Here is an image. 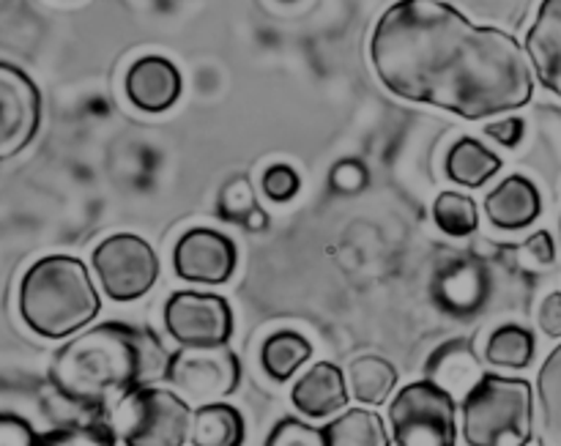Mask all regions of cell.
<instances>
[{"label":"cell","mask_w":561,"mask_h":446,"mask_svg":"<svg viewBox=\"0 0 561 446\" xmlns=\"http://www.w3.org/2000/svg\"><path fill=\"white\" fill-rule=\"evenodd\" d=\"M537 442L561 446V343L537 373Z\"/></svg>","instance_id":"17"},{"label":"cell","mask_w":561,"mask_h":446,"mask_svg":"<svg viewBox=\"0 0 561 446\" xmlns=\"http://www.w3.org/2000/svg\"><path fill=\"white\" fill-rule=\"evenodd\" d=\"M312 356V345L296 332H277L263 343L261 365L268 378L285 384L307 359Z\"/></svg>","instance_id":"22"},{"label":"cell","mask_w":561,"mask_h":446,"mask_svg":"<svg viewBox=\"0 0 561 446\" xmlns=\"http://www.w3.org/2000/svg\"><path fill=\"white\" fill-rule=\"evenodd\" d=\"M42 124V93L16 66L0 60V162L31 146Z\"/></svg>","instance_id":"9"},{"label":"cell","mask_w":561,"mask_h":446,"mask_svg":"<svg viewBox=\"0 0 561 446\" xmlns=\"http://www.w3.org/2000/svg\"><path fill=\"white\" fill-rule=\"evenodd\" d=\"M485 211L496 228H526L542 211L540 192H537V186L526 175H510L485 197Z\"/></svg>","instance_id":"15"},{"label":"cell","mask_w":561,"mask_h":446,"mask_svg":"<svg viewBox=\"0 0 561 446\" xmlns=\"http://www.w3.org/2000/svg\"><path fill=\"white\" fill-rule=\"evenodd\" d=\"M485 356L491 365L524 370L535 356V334L524 327H502L491 334L485 345Z\"/></svg>","instance_id":"23"},{"label":"cell","mask_w":561,"mask_h":446,"mask_svg":"<svg viewBox=\"0 0 561 446\" xmlns=\"http://www.w3.org/2000/svg\"><path fill=\"white\" fill-rule=\"evenodd\" d=\"M482 376L485 373H482L480 362L471 351V343H466V340L447 343L427 362V381L442 387L453 398H466L482 381Z\"/></svg>","instance_id":"16"},{"label":"cell","mask_w":561,"mask_h":446,"mask_svg":"<svg viewBox=\"0 0 561 446\" xmlns=\"http://www.w3.org/2000/svg\"><path fill=\"white\" fill-rule=\"evenodd\" d=\"M535 436V389L526 378L482 376L463 398L469 446H526Z\"/></svg>","instance_id":"4"},{"label":"cell","mask_w":561,"mask_h":446,"mask_svg":"<svg viewBox=\"0 0 561 446\" xmlns=\"http://www.w3.org/2000/svg\"><path fill=\"white\" fill-rule=\"evenodd\" d=\"M332 186L337 192H359L367 184V168L359 159H343L332 168Z\"/></svg>","instance_id":"29"},{"label":"cell","mask_w":561,"mask_h":446,"mask_svg":"<svg viewBox=\"0 0 561 446\" xmlns=\"http://www.w3.org/2000/svg\"><path fill=\"white\" fill-rule=\"evenodd\" d=\"M537 321H540V329L548 338H561V290H553V294L546 296Z\"/></svg>","instance_id":"31"},{"label":"cell","mask_w":561,"mask_h":446,"mask_svg":"<svg viewBox=\"0 0 561 446\" xmlns=\"http://www.w3.org/2000/svg\"><path fill=\"white\" fill-rule=\"evenodd\" d=\"M299 175H296V170L288 168V164H274V168H268L266 175H263V192L277 203H288L290 197L299 192Z\"/></svg>","instance_id":"28"},{"label":"cell","mask_w":561,"mask_h":446,"mask_svg":"<svg viewBox=\"0 0 561 446\" xmlns=\"http://www.w3.org/2000/svg\"><path fill=\"white\" fill-rule=\"evenodd\" d=\"M327 446H392L387 425L378 414L365 409H351L323 427Z\"/></svg>","instance_id":"20"},{"label":"cell","mask_w":561,"mask_h":446,"mask_svg":"<svg viewBox=\"0 0 561 446\" xmlns=\"http://www.w3.org/2000/svg\"><path fill=\"white\" fill-rule=\"evenodd\" d=\"M394 446H455L458 409L455 398L433 381H416L400 389L389 405Z\"/></svg>","instance_id":"6"},{"label":"cell","mask_w":561,"mask_h":446,"mask_svg":"<svg viewBox=\"0 0 561 446\" xmlns=\"http://www.w3.org/2000/svg\"><path fill=\"white\" fill-rule=\"evenodd\" d=\"M239 252L228 236L211 228H195L181 236L173 252V266L181 279L203 285H222L233 277Z\"/></svg>","instance_id":"11"},{"label":"cell","mask_w":561,"mask_h":446,"mask_svg":"<svg viewBox=\"0 0 561 446\" xmlns=\"http://www.w3.org/2000/svg\"><path fill=\"white\" fill-rule=\"evenodd\" d=\"M93 268L110 299L131 301L153 288L159 277V258L140 236L118 233L93 250Z\"/></svg>","instance_id":"8"},{"label":"cell","mask_w":561,"mask_h":446,"mask_svg":"<svg viewBox=\"0 0 561 446\" xmlns=\"http://www.w3.org/2000/svg\"><path fill=\"white\" fill-rule=\"evenodd\" d=\"M266 446H327V436H323V427H312L294 416H285L268 433Z\"/></svg>","instance_id":"25"},{"label":"cell","mask_w":561,"mask_h":446,"mask_svg":"<svg viewBox=\"0 0 561 446\" xmlns=\"http://www.w3.org/2000/svg\"><path fill=\"white\" fill-rule=\"evenodd\" d=\"M244 225L250 230H263V228H266V214H263L261 208H255V211H252L250 217L244 219Z\"/></svg>","instance_id":"34"},{"label":"cell","mask_w":561,"mask_h":446,"mask_svg":"<svg viewBox=\"0 0 561 446\" xmlns=\"http://www.w3.org/2000/svg\"><path fill=\"white\" fill-rule=\"evenodd\" d=\"M190 442L195 446H241L244 420L230 403H208L192 414Z\"/></svg>","instance_id":"18"},{"label":"cell","mask_w":561,"mask_h":446,"mask_svg":"<svg viewBox=\"0 0 561 446\" xmlns=\"http://www.w3.org/2000/svg\"><path fill=\"white\" fill-rule=\"evenodd\" d=\"M164 327L181 345H222L233 332V312L222 296L179 290L164 307Z\"/></svg>","instance_id":"10"},{"label":"cell","mask_w":561,"mask_h":446,"mask_svg":"<svg viewBox=\"0 0 561 446\" xmlns=\"http://www.w3.org/2000/svg\"><path fill=\"white\" fill-rule=\"evenodd\" d=\"M294 405L307 420H327L348 405V387L345 376L332 362H321L299 378L294 387Z\"/></svg>","instance_id":"14"},{"label":"cell","mask_w":561,"mask_h":446,"mask_svg":"<svg viewBox=\"0 0 561 446\" xmlns=\"http://www.w3.org/2000/svg\"><path fill=\"white\" fill-rule=\"evenodd\" d=\"M436 225L449 236H469L477 230V203L458 192H442L433 203Z\"/></svg>","instance_id":"24"},{"label":"cell","mask_w":561,"mask_h":446,"mask_svg":"<svg viewBox=\"0 0 561 446\" xmlns=\"http://www.w3.org/2000/svg\"><path fill=\"white\" fill-rule=\"evenodd\" d=\"M370 58L378 80L400 99L466 121L513 113L535 93L529 55L518 38L502 27L474 25L444 0H400L383 11Z\"/></svg>","instance_id":"1"},{"label":"cell","mask_w":561,"mask_h":446,"mask_svg":"<svg viewBox=\"0 0 561 446\" xmlns=\"http://www.w3.org/2000/svg\"><path fill=\"white\" fill-rule=\"evenodd\" d=\"M36 433L25 420L0 414V446H36Z\"/></svg>","instance_id":"30"},{"label":"cell","mask_w":561,"mask_h":446,"mask_svg":"<svg viewBox=\"0 0 561 446\" xmlns=\"http://www.w3.org/2000/svg\"><path fill=\"white\" fill-rule=\"evenodd\" d=\"M102 310L85 263L69 255L42 258L20 285V316L47 340H64L85 329Z\"/></svg>","instance_id":"3"},{"label":"cell","mask_w":561,"mask_h":446,"mask_svg":"<svg viewBox=\"0 0 561 446\" xmlns=\"http://www.w3.org/2000/svg\"><path fill=\"white\" fill-rule=\"evenodd\" d=\"M255 208V195H252V186L247 179L230 181L222 190V195H219V211H222L225 219L244 222Z\"/></svg>","instance_id":"27"},{"label":"cell","mask_w":561,"mask_h":446,"mask_svg":"<svg viewBox=\"0 0 561 446\" xmlns=\"http://www.w3.org/2000/svg\"><path fill=\"white\" fill-rule=\"evenodd\" d=\"M499 170H502V159L493 151H488L480 140H474V137H463V140H458V146L449 151V179L458 181V184L463 186H471V190L485 184V181L491 179V175H496Z\"/></svg>","instance_id":"21"},{"label":"cell","mask_w":561,"mask_h":446,"mask_svg":"<svg viewBox=\"0 0 561 446\" xmlns=\"http://www.w3.org/2000/svg\"><path fill=\"white\" fill-rule=\"evenodd\" d=\"M526 255L535 258L537 266H548V263H553V258H557V250H553L551 233L540 230V233L531 236V239L526 241Z\"/></svg>","instance_id":"33"},{"label":"cell","mask_w":561,"mask_h":446,"mask_svg":"<svg viewBox=\"0 0 561 446\" xmlns=\"http://www.w3.org/2000/svg\"><path fill=\"white\" fill-rule=\"evenodd\" d=\"M126 93L146 113H164L181 96V75L168 58H140L126 75Z\"/></svg>","instance_id":"13"},{"label":"cell","mask_w":561,"mask_h":446,"mask_svg":"<svg viewBox=\"0 0 561 446\" xmlns=\"http://www.w3.org/2000/svg\"><path fill=\"white\" fill-rule=\"evenodd\" d=\"M526 55L542 85L561 99V0H542L526 36Z\"/></svg>","instance_id":"12"},{"label":"cell","mask_w":561,"mask_h":446,"mask_svg":"<svg viewBox=\"0 0 561 446\" xmlns=\"http://www.w3.org/2000/svg\"><path fill=\"white\" fill-rule=\"evenodd\" d=\"M164 381L184 400L195 403H222L239 389L241 365L239 356L222 345H181L164 362Z\"/></svg>","instance_id":"7"},{"label":"cell","mask_w":561,"mask_h":446,"mask_svg":"<svg viewBox=\"0 0 561 446\" xmlns=\"http://www.w3.org/2000/svg\"><path fill=\"white\" fill-rule=\"evenodd\" d=\"M113 422L124 446H184L192 409L179 392L140 387L115 405Z\"/></svg>","instance_id":"5"},{"label":"cell","mask_w":561,"mask_h":446,"mask_svg":"<svg viewBox=\"0 0 561 446\" xmlns=\"http://www.w3.org/2000/svg\"><path fill=\"white\" fill-rule=\"evenodd\" d=\"M159 359L162 345L153 332L110 321L75 334L55 354L49 381L69 403L104 411L146 387L148 373H153Z\"/></svg>","instance_id":"2"},{"label":"cell","mask_w":561,"mask_h":446,"mask_svg":"<svg viewBox=\"0 0 561 446\" xmlns=\"http://www.w3.org/2000/svg\"><path fill=\"white\" fill-rule=\"evenodd\" d=\"M488 137H493L502 146H518L520 137H524V121L520 118H504L499 124H491L485 129Z\"/></svg>","instance_id":"32"},{"label":"cell","mask_w":561,"mask_h":446,"mask_svg":"<svg viewBox=\"0 0 561 446\" xmlns=\"http://www.w3.org/2000/svg\"><path fill=\"white\" fill-rule=\"evenodd\" d=\"M348 387L362 405H381L398 387V370L383 356H356L348 365Z\"/></svg>","instance_id":"19"},{"label":"cell","mask_w":561,"mask_h":446,"mask_svg":"<svg viewBox=\"0 0 561 446\" xmlns=\"http://www.w3.org/2000/svg\"><path fill=\"white\" fill-rule=\"evenodd\" d=\"M36 446H115V436L107 427H64V431L47 433Z\"/></svg>","instance_id":"26"}]
</instances>
